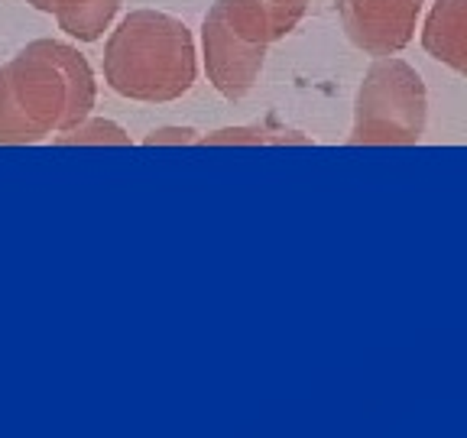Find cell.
Returning a JSON list of instances; mask_svg holds the SVG:
<instances>
[{"mask_svg": "<svg viewBox=\"0 0 467 438\" xmlns=\"http://www.w3.org/2000/svg\"><path fill=\"white\" fill-rule=\"evenodd\" d=\"M127 143H130V137L114 120H101V117H88L78 127L56 137V146H127Z\"/></svg>", "mask_w": 467, "mask_h": 438, "instance_id": "9c48e42d", "label": "cell"}, {"mask_svg": "<svg viewBox=\"0 0 467 438\" xmlns=\"http://www.w3.org/2000/svg\"><path fill=\"white\" fill-rule=\"evenodd\" d=\"M429 98L425 81L402 58L383 56L367 68L354 104V146H412L422 140Z\"/></svg>", "mask_w": 467, "mask_h": 438, "instance_id": "3957f363", "label": "cell"}, {"mask_svg": "<svg viewBox=\"0 0 467 438\" xmlns=\"http://www.w3.org/2000/svg\"><path fill=\"white\" fill-rule=\"evenodd\" d=\"M422 46L431 58L467 78V0H438L425 16Z\"/></svg>", "mask_w": 467, "mask_h": 438, "instance_id": "52a82bcc", "label": "cell"}, {"mask_svg": "<svg viewBox=\"0 0 467 438\" xmlns=\"http://www.w3.org/2000/svg\"><path fill=\"white\" fill-rule=\"evenodd\" d=\"M124 0H56V20L58 29H66L68 36L78 43H95L104 36V29L114 23L117 10Z\"/></svg>", "mask_w": 467, "mask_h": 438, "instance_id": "ba28073f", "label": "cell"}, {"mask_svg": "<svg viewBox=\"0 0 467 438\" xmlns=\"http://www.w3.org/2000/svg\"><path fill=\"white\" fill-rule=\"evenodd\" d=\"M202 46H204V72L208 81L214 85L218 95L227 101H237L256 85L266 62V49L270 46L250 43L237 29L231 26L224 14V4H214L202 23Z\"/></svg>", "mask_w": 467, "mask_h": 438, "instance_id": "277c9868", "label": "cell"}, {"mask_svg": "<svg viewBox=\"0 0 467 438\" xmlns=\"http://www.w3.org/2000/svg\"><path fill=\"white\" fill-rule=\"evenodd\" d=\"M306 4H308V0H306Z\"/></svg>", "mask_w": 467, "mask_h": 438, "instance_id": "7c38bea8", "label": "cell"}, {"mask_svg": "<svg viewBox=\"0 0 467 438\" xmlns=\"http://www.w3.org/2000/svg\"><path fill=\"white\" fill-rule=\"evenodd\" d=\"M98 81L78 49L33 39L0 66V146H29L91 117Z\"/></svg>", "mask_w": 467, "mask_h": 438, "instance_id": "6da1fadb", "label": "cell"}, {"mask_svg": "<svg viewBox=\"0 0 467 438\" xmlns=\"http://www.w3.org/2000/svg\"><path fill=\"white\" fill-rule=\"evenodd\" d=\"M195 130H189V127H162V130H153L150 137H146V146H160V143H195Z\"/></svg>", "mask_w": 467, "mask_h": 438, "instance_id": "30bf717a", "label": "cell"}, {"mask_svg": "<svg viewBox=\"0 0 467 438\" xmlns=\"http://www.w3.org/2000/svg\"><path fill=\"white\" fill-rule=\"evenodd\" d=\"M231 26L244 39L273 46L285 39L306 16V0H221Z\"/></svg>", "mask_w": 467, "mask_h": 438, "instance_id": "8992f818", "label": "cell"}, {"mask_svg": "<svg viewBox=\"0 0 467 438\" xmlns=\"http://www.w3.org/2000/svg\"><path fill=\"white\" fill-rule=\"evenodd\" d=\"M425 0H337V16L348 39L373 58L396 56L416 36Z\"/></svg>", "mask_w": 467, "mask_h": 438, "instance_id": "5b68a950", "label": "cell"}, {"mask_svg": "<svg viewBox=\"0 0 467 438\" xmlns=\"http://www.w3.org/2000/svg\"><path fill=\"white\" fill-rule=\"evenodd\" d=\"M195 39L189 26L160 10L127 14L104 49V81L130 101H175L195 85Z\"/></svg>", "mask_w": 467, "mask_h": 438, "instance_id": "7a4b0ae2", "label": "cell"}, {"mask_svg": "<svg viewBox=\"0 0 467 438\" xmlns=\"http://www.w3.org/2000/svg\"><path fill=\"white\" fill-rule=\"evenodd\" d=\"M26 4L33 10H39V14H52L56 10V0H26Z\"/></svg>", "mask_w": 467, "mask_h": 438, "instance_id": "8fae6325", "label": "cell"}]
</instances>
